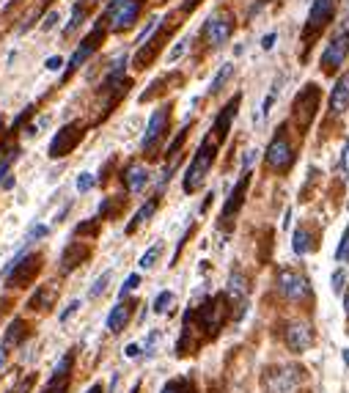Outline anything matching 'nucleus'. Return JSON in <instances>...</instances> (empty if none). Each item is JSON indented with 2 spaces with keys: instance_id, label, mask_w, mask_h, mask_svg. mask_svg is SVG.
<instances>
[{
  "instance_id": "20",
  "label": "nucleus",
  "mask_w": 349,
  "mask_h": 393,
  "mask_svg": "<svg viewBox=\"0 0 349 393\" xmlns=\"http://www.w3.org/2000/svg\"><path fill=\"white\" fill-rule=\"evenodd\" d=\"M88 253H91V251H88L86 245H80V242H72V245H69V248L64 251V256H61V269H64V272H72L77 264L88 259Z\"/></svg>"
},
{
  "instance_id": "35",
  "label": "nucleus",
  "mask_w": 349,
  "mask_h": 393,
  "mask_svg": "<svg viewBox=\"0 0 349 393\" xmlns=\"http://www.w3.org/2000/svg\"><path fill=\"white\" fill-rule=\"evenodd\" d=\"M171 302H173V295H171V292H159L157 300H154V311H157V314H165Z\"/></svg>"
},
{
  "instance_id": "48",
  "label": "nucleus",
  "mask_w": 349,
  "mask_h": 393,
  "mask_svg": "<svg viewBox=\"0 0 349 393\" xmlns=\"http://www.w3.org/2000/svg\"><path fill=\"white\" fill-rule=\"evenodd\" d=\"M272 41H275V33H267L264 41H261V47H264V50H272Z\"/></svg>"
},
{
  "instance_id": "11",
  "label": "nucleus",
  "mask_w": 349,
  "mask_h": 393,
  "mask_svg": "<svg viewBox=\"0 0 349 393\" xmlns=\"http://www.w3.org/2000/svg\"><path fill=\"white\" fill-rule=\"evenodd\" d=\"M168 124H171V105H162L149 119V127H146V135H143V152H154L157 149L162 135L168 132Z\"/></svg>"
},
{
  "instance_id": "3",
  "label": "nucleus",
  "mask_w": 349,
  "mask_h": 393,
  "mask_svg": "<svg viewBox=\"0 0 349 393\" xmlns=\"http://www.w3.org/2000/svg\"><path fill=\"white\" fill-rule=\"evenodd\" d=\"M347 55H349V31L341 28V31L333 33V39L327 41V47L322 50V69L327 74L338 72L344 66V61H347Z\"/></svg>"
},
{
  "instance_id": "54",
  "label": "nucleus",
  "mask_w": 349,
  "mask_h": 393,
  "mask_svg": "<svg viewBox=\"0 0 349 393\" xmlns=\"http://www.w3.org/2000/svg\"><path fill=\"white\" fill-rule=\"evenodd\" d=\"M347 206H349V204H347Z\"/></svg>"
},
{
  "instance_id": "33",
  "label": "nucleus",
  "mask_w": 349,
  "mask_h": 393,
  "mask_svg": "<svg viewBox=\"0 0 349 393\" xmlns=\"http://www.w3.org/2000/svg\"><path fill=\"white\" fill-rule=\"evenodd\" d=\"M94 185H96L94 173H88V171H86V173H80V176H77V193H88Z\"/></svg>"
},
{
  "instance_id": "31",
  "label": "nucleus",
  "mask_w": 349,
  "mask_h": 393,
  "mask_svg": "<svg viewBox=\"0 0 349 393\" xmlns=\"http://www.w3.org/2000/svg\"><path fill=\"white\" fill-rule=\"evenodd\" d=\"M53 297L55 292H47V289H39V295L31 300V308H47L50 302H53Z\"/></svg>"
},
{
  "instance_id": "34",
  "label": "nucleus",
  "mask_w": 349,
  "mask_h": 393,
  "mask_svg": "<svg viewBox=\"0 0 349 393\" xmlns=\"http://www.w3.org/2000/svg\"><path fill=\"white\" fill-rule=\"evenodd\" d=\"M330 284H333V292H336V295H341V289H344V284H347V269H344V267H338V269L333 272V281H330Z\"/></svg>"
},
{
  "instance_id": "14",
  "label": "nucleus",
  "mask_w": 349,
  "mask_h": 393,
  "mask_svg": "<svg viewBox=\"0 0 349 393\" xmlns=\"http://www.w3.org/2000/svg\"><path fill=\"white\" fill-rule=\"evenodd\" d=\"M284 341L291 352H305V349L314 344V335H311L308 325H303V322H291L284 333Z\"/></svg>"
},
{
  "instance_id": "36",
  "label": "nucleus",
  "mask_w": 349,
  "mask_h": 393,
  "mask_svg": "<svg viewBox=\"0 0 349 393\" xmlns=\"http://www.w3.org/2000/svg\"><path fill=\"white\" fill-rule=\"evenodd\" d=\"M338 171H341V176H344V179H349V138H347V143H344V149H341Z\"/></svg>"
},
{
  "instance_id": "18",
  "label": "nucleus",
  "mask_w": 349,
  "mask_h": 393,
  "mask_svg": "<svg viewBox=\"0 0 349 393\" xmlns=\"http://www.w3.org/2000/svg\"><path fill=\"white\" fill-rule=\"evenodd\" d=\"M239 102H242V97H234L225 102V107L220 110V116L215 119V135H218V140H223L225 135H228V130H231V121L237 119V110H239Z\"/></svg>"
},
{
  "instance_id": "30",
  "label": "nucleus",
  "mask_w": 349,
  "mask_h": 393,
  "mask_svg": "<svg viewBox=\"0 0 349 393\" xmlns=\"http://www.w3.org/2000/svg\"><path fill=\"white\" fill-rule=\"evenodd\" d=\"M14 160H17V146H14V149H8V152H6V157H0V185H3V179L8 176V168H11Z\"/></svg>"
},
{
  "instance_id": "39",
  "label": "nucleus",
  "mask_w": 349,
  "mask_h": 393,
  "mask_svg": "<svg viewBox=\"0 0 349 393\" xmlns=\"http://www.w3.org/2000/svg\"><path fill=\"white\" fill-rule=\"evenodd\" d=\"M185 138H187V130H182L179 135H176V140L168 146V157H176V152L182 149V143H185Z\"/></svg>"
},
{
  "instance_id": "1",
  "label": "nucleus",
  "mask_w": 349,
  "mask_h": 393,
  "mask_svg": "<svg viewBox=\"0 0 349 393\" xmlns=\"http://www.w3.org/2000/svg\"><path fill=\"white\" fill-rule=\"evenodd\" d=\"M215 154H218V146L212 143V138H204V140H201V146H198V152H195V157H192L190 168H187V173H185V182H182L185 193H195V190H201V185H204L206 173L212 171Z\"/></svg>"
},
{
  "instance_id": "6",
  "label": "nucleus",
  "mask_w": 349,
  "mask_h": 393,
  "mask_svg": "<svg viewBox=\"0 0 349 393\" xmlns=\"http://www.w3.org/2000/svg\"><path fill=\"white\" fill-rule=\"evenodd\" d=\"M264 160H267V165L272 171H278V173H286L291 168V163H294V149H291V143H289L284 130H281V135H275L270 140V146L264 152Z\"/></svg>"
},
{
  "instance_id": "27",
  "label": "nucleus",
  "mask_w": 349,
  "mask_h": 393,
  "mask_svg": "<svg viewBox=\"0 0 349 393\" xmlns=\"http://www.w3.org/2000/svg\"><path fill=\"white\" fill-rule=\"evenodd\" d=\"M110 275H113V272L107 269V272H102V275L96 278L94 286H91V292H88V297H91V300H96V297L105 295V289H107V284H110Z\"/></svg>"
},
{
  "instance_id": "23",
  "label": "nucleus",
  "mask_w": 349,
  "mask_h": 393,
  "mask_svg": "<svg viewBox=\"0 0 349 393\" xmlns=\"http://www.w3.org/2000/svg\"><path fill=\"white\" fill-rule=\"evenodd\" d=\"M291 248H294V253H297V256H305V253H311V251L317 248V245H314V234L300 226V229L294 231V242H291Z\"/></svg>"
},
{
  "instance_id": "42",
  "label": "nucleus",
  "mask_w": 349,
  "mask_h": 393,
  "mask_svg": "<svg viewBox=\"0 0 349 393\" xmlns=\"http://www.w3.org/2000/svg\"><path fill=\"white\" fill-rule=\"evenodd\" d=\"M77 308H80V300H72V302L66 305V311L61 314V322H66V319H69V317H72V314H74Z\"/></svg>"
},
{
  "instance_id": "29",
  "label": "nucleus",
  "mask_w": 349,
  "mask_h": 393,
  "mask_svg": "<svg viewBox=\"0 0 349 393\" xmlns=\"http://www.w3.org/2000/svg\"><path fill=\"white\" fill-rule=\"evenodd\" d=\"M336 262L338 264L349 262V226L344 231V237H341V242H338V248H336Z\"/></svg>"
},
{
  "instance_id": "37",
  "label": "nucleus",
  "mask_w": 349,
  "mask_h": 393,
  "mask_svg": "<svg viewBox=\"0 0 349 393\" xmlns=\"http://www.w3.org/2000/svg\"><path fill=\"white\" fill-rule=\"evenodd\" d=\"M187 44H190V41H187V39H182V41H179V44H176V47H173V50L168 53V64H173V61H179V58H182V53L187 50Z\"/></svg>"
},
{
  "instance_id": "22",
  "label": "nucleus",
  "mask_w": 349,
  "mask_h": 393,
  "mask_svg": "<svg viewBox=\"0 0 349 393\" xmlns=\"http://www.w3.org/2000/svg\"><path fill=\"white\" fill-rule=\"evenodd\" d=\"M157 206H159V196H154V198H149V204H143L138 212H135V218H132V223L127 226V234H132V231L138 229V226H143L154 212H157Z\"/></svg>"
},
{
  "instance_id": "41",
  "label": "nucleus",
  "mask_w": 349,
  "mask_h": 393,
  "mask_svg": "<svg viewBox=\"0 0 349 393\" xmlns=\"http://www.w3.org/2000/svg\"><path fill=\"white\" fill-rule=\"evenodd\" d=\"M58 20H61V17H58V11H50V14H47V20H44V25H41V28H44V31H53V28H55V22H58Z\"/></svg>"
},
{
  "instance_id": "28",
  "label": "nucleus",
  "mask_w": 349,
  "mask_h": 393,
  "mask_svg": "<svg viewBox=\"0 0 349 393\" xmlns=\"http://www.w3.org/2000/svg\"><path fill=\"white\" fill-rule=\"evenodd\" d=\"M162 393H195V388H192L190 380H173L162 388Z\"/></svg>"
},
{
  "instance_id": "47",
  "label": "nucleus",
  "mask_w": 349,
  "mask_h": 393,
  "mask_svg": "<svg viewBox=\"0 0 349 393\" xmlns=\"http://www.w3.org/2000/svg\"><path fill=\"white\" fill-rule=\"evenodd\" d=\"M96 231V223H83V226H77V234H94Z\"/></svg>"
},
{
  "instance_id": "13",
  "label": "nucleus",
  "mask_w": 349,
  "mask_h": 393,
  "mask_svg": "<svg viewBox=\"0 0 349 393\" xmlns=\"http://www.w3.org/2000/svg\"><path fill=\"white\" fill-rule=\"evenodd\" d=\"M102 39H105V31H102V28L96 25L94 33H88V36L83 39V44L77 47V53L72 55V61H69V66H66V74H64V77H69V74H74V72H77V66L83 64V61H86V58H88V55L94 53L96 47H99V41H102Z\"/></svg>"
},
{
  "instance_id": "25",
  "label": "nucleus",
  "mask_w": 349,
  "mask_h": 393,
  "mask_svg": "<svg viewBox=\"0 0 349 393\" xmlns=\"http://www.w3.org/2000/svg\"><path fill=\"white\" fill-rule=\"evenodd\" d=\"M231 74H234V64H223L220 69H218V74L212 77V83H209V91H212V94H218Z\"/></svg>"
},
{
  "instance_id": "43",
  "label": "nucleus",
  "mask_w": 349,
  "mask_h": 393,
  "mask_svg": "<svg viewBox=\"0 0 349 393\" xmlns=\"http://www.w3.org/2000/svg\"><path fill=\"white\" fill-rule=\"evenodd\" d=\"M44 234H47V226H33L31 234H28V242H31V239H39V237H44Z\"/></svg>"
},
{
  "instance_id": "52",
  "label": "nucleus",
  "mask_w": 349,
  "mask_h": 393,
  "mask_svg": "<svg viewBox=\"0 0 349 393\" xmlns=\"http://www.w3.org/2000/svg\"><path fill=\"white\" fill-rule=\"evenodd\" d=\"M86 393H102V385H94V388H88Z\"/></svg>"
},
{
  "instance_id": "15",
  "label": "nucleus",
  "mask_w": 349,
  "mask_h": 393,
  "mask_svg": "<svg viewBox=\"0 0 349 393\" xmlns=\"http://www.w3.org/2000/svg\"><path fill=\"white\" fill-rule=\"evenodd\" d=\"M248 185H251V171H245V173L239 176V182L234 185L231 196H228L225 206H223V220H228L231 215L239 212V206H242V201H245V193H248Z\"/></svg>"
},
{
  "instance_id": "53",
  "label": "nucleus",
  "mask_w": 349,
  "mask_h": 393,
  "mask_svg": "<svg viewBox=\"0 0 349 393\" xmlns=\"http://www.w3.org/2000/svg\"><path fill=\"white\" fill-rule=\"evenodd\" d=\"M344 363H347V366H349V347H347V349H344Z\"/></svg>"
},
{
  "instance_id": "10",
  "label": "nucleus",
  "mask_w": 349,
  "mask_h": 393,
  "mask_svg": "<svg viewBox=\"0 0 349 393\" xmlns=\"http://www.w3.org/2000/svg\"><path fill=\"white\" fill-rule=\"evenodd\" d=\"M83 140V127L77 124V121H72V124H66L61 130L55 132V138H53V143H50V157L53 160H58V157H66L69 152H74V146Z\"/></svg>"
},
{
  "instance_id": "19",
  "label": "nucleus",
  "mask_w": 349,
  "mask_h": 393,
  "mask_svg": "<svg viewBox=\"0 0 349 393\" xmlns=\"http://www.w3.org/2000/svg\"><path fill=\"white\" fill-rule=\"evenodd\" d=\"M225 295L234 305H245V297H248V281L242 272H231L228 275V286H225Z\"/></svg>"
},
{
  "instance_id": "4",
  "label": "nucleus",
  "mask_w": 349,
  "mask_h": 393,
  "mask_svg": "<svg viewBox=\"0 0 349 393\" xmlns=\"http://www.w3.org/2000/svg\"><path fill=\"white\" fill-rule=\"evenodd\" d=\"M278 289H281V295L294 300V302H300V300H305V297L311 295L308 278L300 269H291V267H281L278 269Z\"/></svg>"
},
{
  "instance_id": "8",
  "label": "nucleus",
  "mask_w": 349,
  "mask_h": 393,
  "mask_svg": "<svg viewBox=\"0 0 349 393\" xmlns=\"http://www.w3.org/2000/svg\"><path fill=\"white\" fill-rule=\"evenodd\" d=\"M336 17V0H314L311 11H308V20H305V39L322 33Z\"/></svg>"
},
{
  "instance_id": "51",
  "label": "nucleus",
  "mask_w": 349,
  "mask_h": 393,
  "mask_svg": "<svg viewBox=\"0 0 349 393\" xmlns=\"http://www.w3.org/2000/svg\"><path fill=\"white\" fill-rule=\"evenodd\" d=\"M344 314H347V317H349V292H347V295H344Z\"/></svg>"
},
{
  "instance_id": "38",
  "label": "nucleus",
  "mask_w": 349,
  "mask_h": 393,
  "mask_svg": "<svg viewBox=\"0 0 349 393\" xmlns=\"http://www.w3.org/2000/svg\"><path fill=\"white\" fill-rule=\"evenodd\" d=\"M138 284H140V275H129L127 281H124V286H121V292H119V297L124 300V295H129L132 289H138Z\"/></svg>"
},
{
  "instance_id": "32",
  "label": "nucleus",
  "mask_w": 349,
  "mask_h": 393,
  "mask_svg": "<svg viewBox=\"0 0 349 393\" xmlns=\"http://www.w3.org/2000/svg\"><path fill=\"white\" fill-rule=\"evenodd\" d=\"M83 17H86V8H83V6H74V8H72V20H69V25L64 28L66 36H69V33L80 25V20H83Z\"/></svg>"
},
{
  "instance_id": "45",
  "label": "nucleus",
  "mask_w": 349,
  "mask_h": 393,
  "mask_svg": "<svg viewBox=\"0 0 349 393\" xmlns=\"http://www.w3.org/2000/svg\"><path fill=\"white\" fill-rule=\"evenodd\" d=\"M61 66H64V61H61V58H58V55H53V58H50V61H47V69H50V72H58V69H61Z\"/></svg>"
},
{
  "instance_id": "9",
  "label": "nucleus",
  "mask_w": 349,
  "mask_h": 393,
  "mask_svg": "<svg viewBox=\"0 0 349 393\" xmlns=\"http://www.w3.org/2000/svg\"><path fill=\"white\" fill-rule=\"evenodd\" d=\"M231 33H234V17H231L228 11L212 14V17L206 20V25H204V36H206V41H209L212 47H223V44L231 39Z\"/></svg>"
},
{
  "instance_id": "5",
  "label": "nucleus",
  "mask_w": 349,
  "mask_h": 393,
  "mask_svg": "<svg viewBox=\"0 0 349 393\" xmlns=\"http://www.w3.org/2000/svg\"><path fill=\"white\" fill-rule=\"evenodd\" d=\"M300 382H303V368L300 366H281V368H272L264 377L267 393H291Z\"/></svg>"
},
{
  "instance_id": "17",
  "label": "nucleus",
  "mask_w": 349,
  "mask_h": 393,
  "mask_svg": "<svg viewBox=\"0 0 349 393\" xmlns=\"http://www.w3.org/2000/svg\"><path fill=\"white\" fill-rule=\"evenodd\" d=\"M121 179H124V185H127L129 193H140V190H146V185H149V171H146L140 163H132L124 168Z\"/></svg>"
},
{
  "instance_id": "2",
  "label": "nucleus",
  "mask_w": 349,
  "mask_h": 393,
  "mask_svg": "<svg viewBox=\"0 0 349 393\" xmlns=\"http://www.w3.org/2000/svg\"><path fill=\"white\" fill-rule=\"evenodd\" d=\"M319 110V88L314 83H308L305 88H300V94L294 97V105H291V116L297 121L300 130H308L311 121L317 119Z\"/></svg>"
},
{
  "instance_id": "26",
  "label": "nucleus",
  "mask_w": 349,
  "mask_h": 393,
  "mask_svg": "<svg viewBox=\"0 0 349 393\" xmlns=\"http://www.w3.org/2000/svg\"><path fill=\"white\" fill-rule=\"evenodd\" d=\"M159 253H162V245H152V248H149V251L140 256V262H138V264H140V269H152V267H154V262L159 259Z\"/></svg>"
},
{
  "instance_id": "46",
  "label": "nucleus",
  "mask_w": 349,
  "mask_h": 393,
  "mask_svg": "<svg viewBox=\"0 0 349 393\" xmlns=\"http://www.w3.org/2000/svg\"><path fill=\"white\" fill-rule=\"evenodd\" d=\"M256 154H258V152H253V149H251V152H245V171H251V165H253V160H256Z\"/></svg>"
},
{
  "instance_id": "49",
  "label": "nucleus",
  "mask_w": 349,
  "mask_h": 393,
  "mask_svg": "<svg viewBox=\"0 0 349 393\" xmlns=\"http://www.w3.org/2000/svg\"><path fill=\"white\" fill-rule=\"evenodd\" d=\"M138 355H140V347H138V344H129V347H127V358H138Z\"/></svg>"
},
{
  "instance_id": "44",
  "label": "nucleus",
  "mask_w": 349,
  "mask_h": 393,
  "mask_svg": "<svg viewBox=\"0 0 349 393\" xmlns=\"http://www.w3.org/2000/svg\"><path fill=\"white\" fill-rule=\"evenodd\" d=\"M157 341H159V333L154 330V333L149 335V344H146V352H149V355H154V344H157Z\"/></svg>"
},
{
  "instance_id": "24",
  "label": "nucleus",
  "mask_w": 349,
  "mask_h": 393,
  "mask_svg": "<svg viewBox=\"0 0 349 393\" xmlns=\"http://www.w3.org/2000/svg\"><path fill=\"white\" fill-rule=\"evenodd\" d=\"M25 322L22 319H14L11 325H8V333H6V338H3V347H17L20 341H22V335H25Z\"/></svg>"
},
{
  "instance_id": "40",
  "label": "nucleus",
  "mask_w": 349,
  "mask_h": 393,
  "mask_svg": "<svg viewBox=\"0 0 349 393\" xmlns=\"http://www.w3.org/2000/svg\"><path fill=\"white\" fill-rule=\"evenodd\" d=\"M157 25H159V20H152V22H149V25H146V28L140 31V36H138V44H140V41H146V39H149L152 33L157 31Z\"/></svg>"
},
{
  "instance_id": "16",
  "label": "nucleus",
  "mask_w": 349,
  "mask_h": 393,
  "mask_svg": "<svg viewBox=\"0 0 349 393\" xmlns=\"http://www.w3.org/2000/svg\"><path fill=\"white\" fill-rule=\"evenodd\" d=\"M349 107V72H344L338 80H336V86H333V91H330V113H344Z\"/></svg>"
},
{
  "instance_id": "21",
  "label": "nucleus",
  "mask_w": 349,
  "mask_h": 393,
  "mask_svg": "<svg viewBox=\"0 0 349 393\" xmlns=\"http://www.w3.org/2000/svg\"><path fill=\"white\" fill-rule=\"evenodd\" d=\"M129 317H132V302H119L110 314H107V330L110 333H121L127 328Z\"/></svg>"
},
{
  "instance_id": "12",
  "label": "nucleus",
  "mask_w": 349,
  "mask_h": 393,
  "mask_svg": "<svg viewBox=\"0 0 349 393\" xmlns=\"http://www.w3.org/2000/svg\"><path fill=\"white\" fill-rule=\"evenodd\" d=\"M138 14H140V0H113L110 3V28L127 31L135 25Z\"/></svg>"
},
{
  "instance_id": "7",
  "label": "nucleus",
  "mask_w": 349,
  "mask_h": 393,
  "mask_svg": "<svg viewBox=\"0 0 349 393\" xmlns=\"http://www.w3.org/2000/svg\"><path fill=\"white\" fill-rule=\"evenodd\" d=\"M41 269V256H17L14 262L8 264V269H6V281H8V286H25V284H31L33 278H36V272Z\"/></svg>"
},
{
  "instance_id": "50",
  "label": "nucleus",
  "mask_w": 349,
  "mask_h": 393,
  "mask_svg": "<svg viewBox=\"0 0 349 393\" xmlns=\"http://www.w3.org/2000/svg\"><path fill=\"white\" fill-rule=\"evenodd\" d=\"M3 363H6V347H0V368H3Z\"/></svg>"
}]
</instances>
